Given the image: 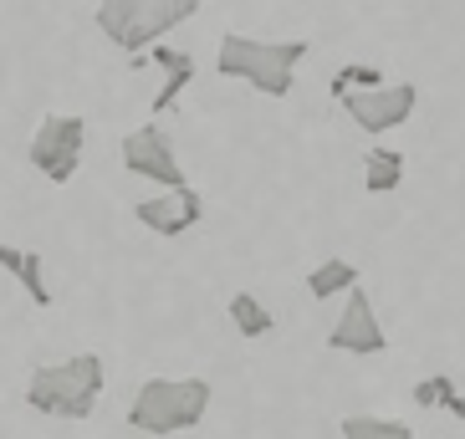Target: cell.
Masks as SVG:
<instances>
[{
	"mask_svg": "<svg viewBox=\"0 0 465 439\" xmlns=\"http://www.w3.org/2000/svg\"><path fill=\"white\" fill-rule=\"evenodd\" d=\"M353 281H358V266L342 261V256H328L322 266H312V276H307V291H312L317 302H332V297H342Z\"/></svg>",
	"mask_w": 465,
	"mask_h": 439,
	"instance_id": "cell-13",
	"label": "cell"
},
{
	"mask_svg": "<svg viewBox=\"0 0 465 439\" xmlns=\"http://www.w3.org/2000/svg\"><path fill=\"white\" fill-rule=\"evenodd\" d=\"M205 414H210L205 378H149L128 404V424L138 434H174V429H194Z\"/></svg>",
	"mask_w": 465,
	"mask_h": 439,
	"instance_id": "cell-3",
	"label": "cell"
},
{
	"mask_svg": "<svg viewBox=\"0 0 465 439\" xmlns=\"http://www.w3.org/2000/svg\"><path fill=\"white\" fill-rule=\"evenodd\" d=\"M0 266L21 281V291L31 297V307H52V287H46V261L36 250H15L0 240Z\"/></svg>",
	"mask_w": 465,
	"mask_h": 439,
	"instance_id": "cell-10",
	"label": "cell"
},
{
	"mask_svg": "<svg viewBox=\"0 0 465 439\" xmlns=\"http://www.w3.org/2000/svg\"><path fill=\"white\" fill-rule=\"evenodd\" d=\"M149 62H159L164 67V87H159V97H153V112H169L179 102V93L194 83V56L190 52H174V46H159L153 42Z\"/></svg>",
	"mask_w": 465,
	"mask_h": 439,
	"instance_id": "cell-11",
	"label": "cell"
},
{
	"mask_svg": "<svg viewBox=\"0 0 465 439\" xmlns=\"http://www.w3.org/2000/svg\"><path fill=\"white\" fill-rule=\"evenodd\" d=\"M83 143H87V123L77 112H46L36 138H31L26 159H31V169H42L52 184H67V179L77 174V164H83Z\"/></svg>",
	"mask_w": 465,
	"mask_h": 439,
	"instance_id": "cell-6",
	"label": "cell"
},
{
	"mask_svg": "<svg viewBox=\"0 0 465 439\" xmlns=\"http://www.w3.org/2000/svg\"><path fill=\"white\" fill-rule=\"evenodd\" d=\"M363 190L369 194H394L404 184V153L399 149H369L363 153Z\"/></svg>",
	"mask_w": 465,
	"mask_h": 439,
	"instance_id": "cell-12",
	"label": "cell"
},
{
	"mask_svg": "<svg viewBox=\"0 0 465 439\" xmlns=\"http://www.w3.org/2000/svg\"><path fill=\"white\" fill-rule=\"evenodd\" d=\"M342 112L358 123V133L383 138L389 128H404L414 118V102H420V87L414 83H379V87H348L338 93Z\"/></svg>",
	"mask_w": 465,
	"mask_h": 439,
	"instance_id": "cell-5",
	"label": "cell"
},
{
	"mask_svg": "<svg viewBox=\"0 0 465 439\" xmlns=\"http://www.w3.org/2000/svg\"><path fill=\"white\" fill-rule=\"evenodd\" d=\"M379 83H383V72L373 67V62H342V67L332 72L328 93L338 97V93H348V87H379Z\"/></svg>",
	"mask_w": 465,
	"mask_h": 439,
	"instance_id": "cell-16",
	"label": "cell"
},
{
	"mask_svg": "<svg viewBox=\"0 0 465 439\" xmlns=\"http://www.w3.org/2000/svg\"><path fill=\"white\" fill-rule=\"evenodd\" d=\"M342 439H414L404 419H373V414H348L342 419Z\"/></svg>",
	"mask_w": 465,
	"mask_h": 439,
	"instance_id": "cell-15",
	"label": "cell"
},
{
	"mask_svg": "<svg viewBox=\"0 0 465 439\" xmlns=\"http://www.w3.org/2000/svg\"><path fill=\"white\" fill-rule=\"evenodd\" d=\"M455 394H460V388H455V378H445V373H430V378L414 384V404H420V409H445Z\"/></svg>",
	"mask_w": 465,
	"mask_h": 439,
	"instance_id": "cell-17",
	"label": "cell"
},
{
	"mask_svg": "<svg viewBox=\"0 0 465 439\" xmlns=\"http://www.w3.org/2000/svg\"><path fill=\"white\" fill-rule=\"evenodd\" d=\"M124 169L134 179H153V184H164V190L184 184L179 153H174V143H169V133L159 123H143V128H134V133H124Z\"/></svg>",
	"mask_w": 465,
	"mask_h": 439,
	"instance_id": "cell-7",
	"label": "cell"
},
{
	"mask_svg": "<svg viewBox=\"0 0 465 439\" xmlns=\"http://www.w3.org/2000/svg\"><path fill=\"white\" fill-rule=\"evenodd\" d=\"M231 322H235V332H241L246 343H261V337L276 327L272 312H266V307H261L251 291H235V297H231Z\"/></svg>",
	"mask_w": 465,
	"mask_h": 439,
	"instance_id": "cell-14",
	"label": "cell"
},
{
	"mask_svg": "<svg viewBox=\"0 0 465 439\" xmlns=\"http://www.w3.org/2000/svg\"><path fill=\"white\" fill-rule=\"evenodd\" d=\"M302 56H307V42H256V36L225 31L215 52V72L251 83L261 97H292V77H297Z\"/></svg>",
	"mask_w": 465,
	"mask_h": 439,
	"instance_id": "cell-1",
	"label": "cell"
},
{
	"mask_svg": "<svg viewBox=\"0 0 465 439\" xmlns=\"http://www.w3.org/2000/svg\"><path fill=\"white\" fill-rule=\"evenodd\" d=\"M134 220L143 225V230L169 235V240H174V235L194 230V225L205 220V200H200V190H194V184H174V190H164L159 200H138Z\"/></svg>",
	"mask_w": 465,
	"mask_h": 439,
	"instance_id": "cell-9",
	"label": "cell"
},
{
	"mask_svg": "<svg viewBox=\"0 0 465 439\" xmlns=\"http://www.w3.org/2000/svg\"><path fill=\"white\" fill-rule=\"evenodd\" d=\"M103 378H108V368H103L97 353H77L67 363H42V368H31L26 404L36 414H52V419H87L97 409Z\"/></svg>",
	"mask_w": 465,
	"mask_h": 439,
	"instance_id": "cell-2",
	"label": "cell"
},
{
	"mask_svg": "<svg viewBox=\"0 0 465 439\" xmlns=\"http://www.w3.org/2000/svg\"><path fill=\"white\" fill-rule=\"evenodd\" d=\"M445 409H450V414H455V419H465V394H455V398H450V404H445Z\"/></svg>",
	"mask_w": 465,
	"mask_h": 439,
	"instance_id": "cell-19",
	"label": "cell"
},
{
	"mask_svg": "<svg viewBox=\"0 0 465 439\" xmlns=\"http://www.w3.org/2000/svg\"><path fill=\"white\" fill-rule=\"evenodd\" d=\"M97 31L108 36L118 52H149L153 42H164L174 31V11L169 0H97Z\"/></svg>",
	"mask_w": 465,
	"mask_h": 439,
	"instance_id": "cell-4",
	"label": "cell"
},
{
	"mask_svg": "<svg viewBox=\"0 0 465 439\" xmlns=\"http://www.w3.org/2000/svg\"><path fill=\"white\" fill-rule=\"evenodd\" d=\"M328 347H338V353H358V357H373V353L389 347V337H383L379 317H373V302H369V291H363V281H353V287L342 291V317L332 322Z\"/></svg>",
	"mask_w": 465,
	"mask_h": 439,
	"instance_id": "cell-8",
	"label": "cell"
},
{
	"mask_svg": "<svg viewBox=\"0 0 465 439\" xmlns=\"http://www.w3.org/2000/svg\"><path fill=\"white\" fill-rule=\"evenodd\" d=\"M200 5H205V0H169V11H174V26H179V21H190Z\"/></svg>",
	"mask_w": 465,
	"mask_h": 439,
	"instance_id": "cell-18",
	"label": "cell"
}]
</instances>
